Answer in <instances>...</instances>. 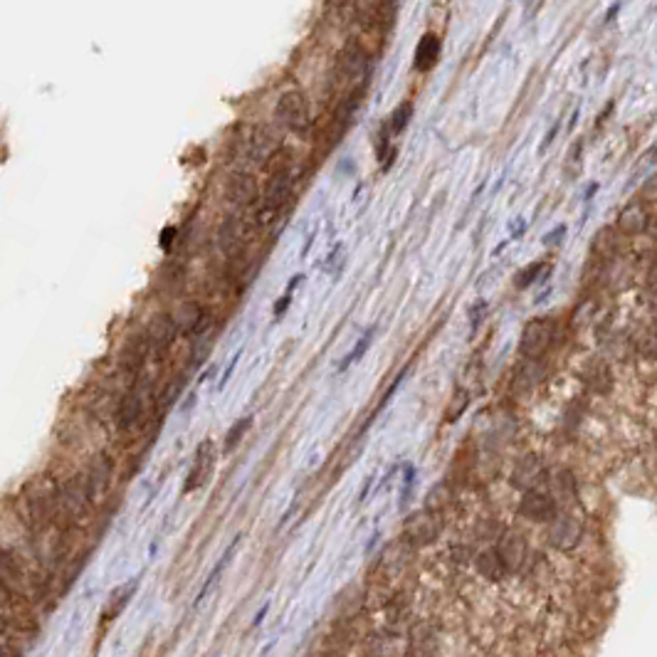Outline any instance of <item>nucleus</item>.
<instances>
[{
  "label": "nucleus",
  "mask_w": 657,
  "mask_h": 657,
  "mask_svg": "<svg viewBox=\"0 0 657 657\" xmlns=\"http://www.w3.org/2000/svg\"><path fill=\"white\" fill-rule=\"evenodd\" d=\"M272 163H275V171H272L270 180H267L265 190H262L260 210H257V225L272 223V220L284 210V206L289 203L292 190H294V178H297V176H294V166L292 161H289V153L279 148V151L275 153V158H272Z\"/></svg>",
  "instance_id": "nucleus-1"
},
{
  "label": "nucleus",
  "mask_w": 657,
  "mask_h": 657,
  "mask_svg": "<svg viewBox=\"0 0 657 657\" xmlns=\"http://www.w3.org/2000/svg\"><path fill=\"white\" fill-rule=\"evenodd\" d=\"M255 228H257V217L250 220L245 212H233V215H228L223 220V225H220V230H217V247H220V252H223L228 260L240 257Z\"/></svg>",
  "instance_id": "nucleus-2"
},
{
  "label": "nucleus",
  "mask_w": 657,
  "mask_h": 657,
  "mask_svg": "<svg viewBox=\"0 0 657 657\" xmlns=\"http://www.w3.org/2000/svg\"><path fill=\"white\" fill-rule=\"evenodd\" d=\"M275 116L277 121L292 134H307L311 126V114H309V102L299 89H289L282 97L277 99V107H275Z\"/></svg>",
  "instance_id": "nucleus-3"
},
{
  "label": "nucleus",
  "mask_w": 657,
  "mask_h": 657,
  "mask_svg": "<svg viewBox=\"0 0 657 657\" xmlns=\"http://www.w3.org/2000/svg\"><path fill=\"white\" fill-rule=\"evenodd\" d=\"M92 502L94 500H92V495H89V487H87L84 474L72 477V479H67V482L60 487V492H57V516L70 519V522L72 519H79Z\"/></svg>",
  "instance_id": "nucleus-4"
},
{
  "label": "nucleus",
  "mask_w": 657,
  "mask_h": 657,
  "mask_svg": "<svg viewBox=\"0 0 657 657\" xmlns=\"http://www.w3.org/2000/svg\"><path fill=\"white\" fill-rule=\"evenodd\" d=\"M556 334V321L554 319H534L524 326L522 332V353L527 361H536L541 359L546 348L551 346Z\"/></svg>",
  "instance_id": "nucleus-5"
},
{
  "label": "nucleus",
  "mask_w": 657,
  "mask_h": 657,
  "mask_svg": "<svg viewBox=\"0 0 657 657\" xmlns=\"http://www.w3.org/2000/svg\"><path fill=\"white\" fill-rule=\"evenodd\" d=\"M495 549H497V554L502 556V561H504V569H507V573H509V576L532 571V566H534L532 551H529L527 541H524L519 534L507 532Z\"/></svg>",
  "instance_id": "nucleus-6"
},
{
  "label": "nucleus",
  "mask_w": 657,
  "mask_h": 657,
  "mask_svg": "<svg viewBox=\"0 0 657 657\" xmlns=\"http://www.w3.org/2000/svg\"><path fill=\"white\" fill-rule=\"evenodd\" d=\"M519 514H522L524 519H529V522L551 524L556 516H559V504H556V500L549 492H543V489H529V492H524L522 502H519Z\"/></svg>",
  "instance_id": "nucleus-7"
},
{
  "label": "nucleus",
  "mask_w": 657,
  "mask_h": 657,
  "mask_svg": "<svg viewBox=\"0 0 657 657\" xmlns=\"http://www.w3.org/2000/svg\"><path fill=\"white\" fill-rule=\"evenodd\" d=\"M215 467V445L210 440H203L196 450V457H193V465H190V472L183 482V495H190L201 489L203 484L210 479V472Z\"/></svg>",
  "instance_id": "nucleus-8"
},
{
  "label": "nucleus",
  "mask_w": 657,
  "mask_h": 657,
  "mask_svg": "<svg viewBox=\"0 0 657 657\" xmlns=\"http://www.w3.org/2000/svg\"><path fill=\"white\" fill-rule=\"evenodd\" d=\"M180 329H178V321H176V316L171 314H158L153 316V321L148 324L146 329V343H148V351L151 353H163L169 351L171 346H173V341L178 339Z\"/></svg>",
  "instance_id": "nucleus-9"
},
{
  "label": "nucleus",
  "mask_w": 657,
  "mask_h": 657,
  "mask_svg": "<svg viewBox=\"0 0 657 657\" xmlns=\"http://www.w3.org/2000/svg\"><path fill=\"white\" fill-rule=\"evenodd\" d=\"M581 536H583V524L578 522V516L561 514V516H556L554 522H551L549 541L554 543L556 549H561V551L576 549L578 541H581Z\"/></svg>",
  "instance_id": "nucleus-10"
},
{
  "label": "nucleus",
  "mask_w": 657,
  "mask_h": 657,
  "mask_svg": "<svg viewBox=\"0 0 657 657\" xmlns=\"http://www.w3.org/2000/svg\"><path fill=\"white\" fill-rule=\"evenodd\" d=\"M257 196H260V188H257V178L252 173L230 176L228 185H225V198H228L230 206L245 210L257 201Z\"/></svg>",
  "instance_id": "nucleus-11"
},
{
  "label": "nucleus",
  "mask_w": 657,
  "mask_h": 657,
  "mask_svg": "<svg viewBox=\"0 0 657 657\" xmlns=\"http://www.w3.org/2000/svg\"><path fill=\"white\" fill-rule=\"evenodd\" d=\"M144 408H146V383H136L119 403V413H116V423L121 430L134 428L144 415Z\"/></svg>",
  "instance_id": "nucleus-12"
},
{
  "label": "nucleus",
  "mask_w": 657,
  "mask_h": 657,
  "mask_svg": "<svg viewBox=\"0 0 657 657\" xmlns=\"http://www.w3.org/2000/svg\"><path fill=\"white\" fill-rule=\"evenodd\" d=\"M546 479H549V474H546L543 462L539 460L536 455L522 457V460L516 462L514 474H511V484L519 489H524V492H529V489H539V484H543Z\"/></svg>",
  "instance_id": "nucleus-13"
},
{
  "label": "nucleus",
  "mask_w": 657,
  "mask_h": 657,
  "mask_svg": "<svg viewBox=\"0 0 657 657\" xmlns=\"http://www.w3.org/2000/svg\"><path fill=\"white\" fill-rule=\"evenodd\" d=\"M277 151H279L277 134H275L270 126H257L250 136V146H247V156H250V161L267 166V163L275 158V153Z\"/></svg>",
  "instance_id": "nucleus-14"
},
{
  "label": "nucleus",
  "mask_w": 657,
  "mask_h": 657,
  "mask_svg": "<svg viewBox=\"0 0 657 657\" xmlns=\"http://www.w3.org/2000/svg\"><path fill=\"white\" fill-rule=\"evenodd\" d=\"M369 72V62H366V52L361 45L348 42L339 54V79L341 82H356L366 77Z\"/></svg>",
  "instance_id": "nucleus-15"
},
{
  "label": "nucleus",
  "mask_w": 657,
  "mask_h": 657,
  "mask_svg": "<svg viewBox=\"0 0 657 657\" xmlns=\"http://www.w3.org/2000/svg\"><path fill=\"white\" fill-rule=\"evenodd\" d=\"M440 534V519L435 516V511H420L415 514L405 527V536L408 541L413 546H423V543H430L435 536Z\"/></svg>",
  "instance_id": "nucleus-16"
},
{
  "label": "nucleus",
  "mask_w": 657,
  "mask_h": 657,
  "mask_svg": "<svg viewBox=\"0 0 657 657\" xmlns=\"http://www.w3.org/2000/svg\"><path fill=\"white\" fill-rule=\"evenodd\" d=\"M440 642H438V633L430 623H418L410 631V640H408V657H438Z\"/></svg>",
  "instance_id": "nucleus-17"
},
{
  "label": "nucleus",
  "mask_w": 657,
  "mask_h": 657,
  "mask_svg": "<svg viewBox=\"0 0 657 657\" xmlns=\"http://www.w3.org/2000/svg\"><path fill=\"white\" fill-rule=\"evenodd\" d=\"M647 220H650V215H647L645 206H642V203H631V206H625L623 210H620L615 228L623 235H640L645 233Z\"/></svg>",
  "instance_id": "nucleus-18"
},
{
  "label": "nucleus",
  "mask_w": 657,
  "mask_h": 657,
  "mask_svg": "<svg viewBox=\"0 0 657 657\" xmlns=\"http://www.w3.org/2000/svg\"><path fill=\"white\" fill-rule=\"evenodd\" d=\"M84 479H87V487H89L92 500H99V497L107 492L109 479H111V460H109L107 455L97 457V462H94L92 467L84 472Z\"/></svg>",
  "instance_id": "nucleus-19"
},
{
  "label": "nucleus",
  "mask_w": 657,
  "mask_h": 657,
  "mask_svg": "<svg viewBox=\"0 0 657 657\" xmlns=\"http://www.w3.org/2000/svg\"><path fill=\"white\" fill-rule=\"evenodd\" d=\"M440 38L435 33H428L420 38L418 47H415V70L428 72L438 65V57H440Z\"/></svg>",
  "instance_id": "nucleus-20"
},
{
  "label": "nucleus",
  "mask_w": 657,
  "mask_h": 657,
  "mask_svg": "<svg viewBox=\"0 0 657 657\" xmlns=\"http://www.w3.org/2000/svg\"><path fill=\"white\" fill-rule=\"evenodd\" d=\"M474 564H477L479 576L487 578V581H504V578L509 576L504 569V561H502V556L497 554V549L479 551L477 559H474Z\"/></svg>",
  "instance_id": "nucleus-21"
},
{
  "label": "nucleus",
  "mask_w": 657,
  "mask_h": 657,
  "mask_svg": "<svg viewBox=\"0 0 657 657\" xmlns=\"http://www.w3.org/2000/svg\"><path fill=\"white\" fill-rule=\"evenodd\" d=\"M546 482L551 484V489H554V500H556V504L559 502H564V504H569V502H573L576 500V479H573V474L571 472H556L554 477H549Z\"/></svg>",
  "instance_id": "nucleus-22"
},
{
  "label": "nucleus",
  "mask_w": 657,
  "mask_h": 657,
  "mask_svg": "<svg viewBox=\"0 0 657 657\" xmlns=\"http://www.w3.org/2000/svg\"><path fill=\"white\" fill-rule=\"evenodd\" d=\"M148 343H146V337H141L139 341H131L129 346L124 348V356H121V366H124L129 373H136V371L141 369L144 361H146L148 356Z\"/></svg>",
  "instance_id": "nucleus-23"
},
{
  "label": "nucleus",
  "mask_w": 657,
  "mask_h": 657,
  "mask_svg": "<svg viewBox=\"0 0 657 657\" xmlns=\"http://www.w3.org/2000/svg\"><path fill=\"white\" fill-rule=\"evenodd\" d=\"M238 543H240V539H235V541H233V543H230V546H228V549H225V554H223V556H220V561H217V564H215V569H212V571H210V576H208V578H206V583H203V588H201V593H198V598H196V605H198V603H201V601H203V598H206V596H208V593H210V588H212V586H215V583H217V581H220V576H223V571H225V569H228V564H230V559H233V554H235V549H238Z\"/></svg>",
  "instance_id": "nucleus-24"
},
{
  "label": "nucleus",
  "mask_w": 657,
  "mask_h": 657,
  "mask_svg": "<svg viewBox=\"0 0 657 657\" xmlns=\"http://www.w3.org/2000/svg\"><path fill=\"white\" fill-rule=\"evenodd\" d=\"M250 423H252L250 418H240L238 423H235L233 428L228 430V435H225V445H223V450H225V452H233L235 447L240 445V440H242V435L247 433V428H250Z\"/></svg>",
  "instance_id": "nucleus-25"
},
{
  "label": "nucleus",
  "mask_w": 657,
  "mask_h": 657,
  "mask_svg": "<svg viewBox=\"0 0 657 657\" xmlns=\"http://www.w3.org/2000/svg\"><path fill=\"white\" fill-rule=\"evenodd\" d=\"M410 114H413V104L403 102L401 107H398L396 111L391 114V124H388V129H391L393 134H401V131L405 129L408 121H410Z\"/></svg>",
  "instance_id": "nucleus-26"
},
{
  "label": "nucleus",
  "mask_w": 657,
  "mask_h": 657,
  "mask_svg": "<svg viewBox=\"0 0 657 657\" xmlns=\"http://www.w3.org/2000/svg\"><path fill=\"white\" fill-rule=\"evenodd\" d=\"M539 376H541V373H536V366L527 364L522 371H519V373H516L514 391H524V388H532L534 383H536V380H539Z\"/></svg>",
  "instance_id": "nucleus-27"
},
{
  "label": "nucleus",
  "mask_w": 657,
  "mask_h": 657,
  "mask_svg": "<svg viewBox=\"0 0 657 657\" xmlns=\"http://www.w3.org/2000/svg\"><path fill=\"white\" fill-rule=\"evenodd\" d=\"M371 341H373V329H369V332L364 334V339H361V341L356 343V346H353V351L348 353V356H346V361H343V364H341V371L346 369V366H351L353 361H359L361 356H364V353H366V348L371 346Z\"/></svg>",
  "instance_id": "nucleus-28"
},
{
  "label": "nucleus",
  "mask_w": 657,
  "mask_h": 657,
  "mask_svg": "<svg viewBox=\"0 0 657 657\" xmlns=\"http://www.w3.org/2000/svg\"><path fill=\"white\" fill-rule=\"evenodd\" d=\"M539 270H541V262H532V265L527 267V270H522L519 272V277H516V287H529V284L536 279V275H539Z\"/></svg>",
  "instance_id": "nucleus-29"
},
{
  "label": "nucleus",
  "mask_w": 657,
  "mask_h": 657,
  "mask_svg": "<svg viewBox=\"0 0 657 657\" xmlns=\"http://www.w3.org/2000/svg\"><path fill=\"white\" fill-rule=\"evenodd\" d=\"M465 405H467V393L465 391H457L455 398H452V405L447 408V420H455L457 415L465 410Z\"/></svg>",
  "instance_id": "nucleus-30"
},
{
  "label": "nucleus",
  "mask_w": 657,
  "mask_h": 657,
  "mask_svg": "<svg viewBox=\"0 0 657 657\" xmlns=\"http://www.w3.org/2000/svg\"><path fill=\"white\" fill-rule=\"evenodd\" d=\"M0 657H22V650L13 637H0Z\"/></svg>",
  "instance_id": "nucleus-31"
},
{
  "label": "nucleus",
  "mask_w": 657,
  "mask_h": 657,
  "mask_svg": "<svg viewBox=\"0 0 657 657\" xmlns=\"http://www.w3.org/2000/svg\"><path fill=\"white\" fill-rule=\"evenodd\" d=\"M647 289H650V294H655L657 297V262L650 270V275H647Z\"/></svg>",
  "instance_id": "nucleus-32"
},
{
  "label": "nucleus",
  "mask_w": 657,
  "mask_h": 657,
  "mask_svg": "<svg viewBox=\"0 0 657 657\" xmlns=\"http://www.w3.org/2000/svg\"><path fill=\"white\" fill-rule=\"evenodd\" d=\"M289 299H292V297H289V294H287V297H284V299H279V302H277V307H275V316H277V319L284 314V309H287V307H289Z\"/></svg>",
  "instance_id": "nucleus-33"
},
{
  "label": "nucleus",
  "mask_w": 657,
  "mask_h": 657,
  "mask_svg": "<svg viewBox=\"0 0 657 657\" xmlns=\"http://www.w3.org/2000/svg\"><path fill=\"white\" fill-rule=\"evenodd\" d=\"M267 608H270V605H262V608H260V613H257V618H255V620H252V625H260V623H262V618H265V613H267Z\"/></svg>",
  "instance_id": "nucleus-34"
}]
</instances>
